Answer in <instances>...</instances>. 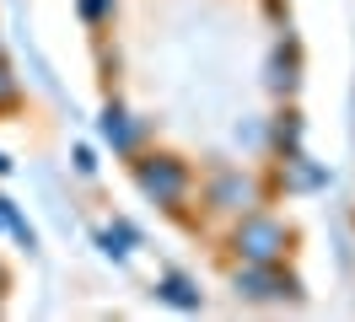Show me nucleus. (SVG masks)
Here are the masks:
<instances>
[{
	"label": "nucleus",
	"instance_id": "6",
	"mask_svg": "<svg viewBox=\"0 0 355 322\" xmlns=\"http://www.w3.org/2000/svg\"><path fill=\"white\" fill-rule=\"evenodd\" d=\"M216 199H221L226 210H237V199H253V188H248V183H237V177H226V183H216Z\"/></svg>",
	"mask_w": 355,
	"mask_h": 322
},
{
	"label": "nucleus",
	"instance_id": "4",
	"mask_svg": "<svg viewBox=\"0 0 355 322\" xmlns=\"http://www.w3.org/2000/svg\"><path fill=\"white\" fill-rule=\"evenodd\" d=\"M156 296H162V301H173V306H183V312H194V306H200V296H194V285H189L183 274H167L162 285H156Z\"/></svg>",
	"mask_w": 355,
	"mask_h": 322
},
{
	"label": "nucleus",
	"instance_id": "3",
	"mask_svg": "<svg viewBox=\"0 0 355 322\" xmlns=\"http://www.w3.org/2000/svg\"><path fill=\"white\" fill-rule=\"evenodd\" d=\"M237 290L243 296H296V279H280V269L275 263H248V269H237Z\"/></svg>",
	"mask_w": 355,
	"mask_h": 322
},
{
	"label": "nucleus",
	"instance_id": "2",
	"mask_svg": "<svg viewBox=\"0 0 355 322\" xmlns=\"http://www.w3.org/2000/svg\"><path fill=\"white\" fill-rule=\"evenodd\" d=\"M140 188L156 193L162 204H173L178 193H183V167H178L173 156H151V161H140Z\"/></svg>",
	"mask_w": 355,
	"mask_h": 322
},
{
	"label": "nucleus",
	"instance_id": "1",
	"mask_svg": "<svg viewBox=\"0 0 355 322\" xmlns=\"http://www.w3.org/2000/svg\"><path fill=\"white\" fill-rule=\"evenodd\" d=\"M280 247H286V226L280 220H248V226H237V253L248 263H280Z\"/></svg>",
	"mask_w": 355,
	"mask_h": 322
},
{
	"label": "nucleus",
	"instance_id": "5",
	"mask_svg": "<svg viewBox=\"0 0 355 322\" xmlns=\"http://www.w3.org/2000/svg\"><path fill=\"white\" fill-rule=\"evenodd\" d=\"M103 140H113V145H119V150H130L135 129H130V118H124L119 107H108V113H103Z\"/></svg>",
	"mask_w": 355,
	"mask_h": 322
},
{
	"label": "nucleus",
	"instance_id": "7",
	"mask_svg": "<svg viewBox=\"0 0 355 322\" xmlns=\"http://www.w3.org/2000/svg\"><path fill=\"white\" fill-rule=\"evenodd\" d=\"M6 167H11V161H6V156H0V172H6Z\"/></svg>",
	"mask_w": 355,
	"mask_h": 322
}]
</instances>
